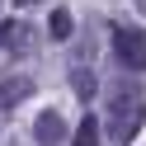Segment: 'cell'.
Returning a JSON list of instances; mask_svg holds the SVG:
<instances>
[{
    "label": "cell",
    "mask_w": 146,
    "mask_h": 146,
    "mask_svg": "<svg viewBox=\"0 0 146 146\" xmlns=\"http://www.w3.org/2000/svg\"><path fill=\"white\" fill-rule=\"evenodd\" d=\"M141 123H146V90H141V80L137 76H123V80H113L108 85V141L113 146H127L137 132H141Z\"/></svg>",
    "instance_id": "obj_1"
},
{
    "label": "cell",
    "mask_w": 146,
    "mask_h": 146,
    "mask_svg": "<svg viewBox=\"0 0 146 146\" xmlns=\"http://www.w3.org/2000/svg\"><path fill=\"white\" fill-rule=\"evenodd\" d=\"M113 66L127 71V76H141L146 71V33L141 29L113 24Z\"/></svg>",
    "instance_id": "obj_2"
},
{
    "label": "cell",
    "mask_w": 146,
    "mask_h": 146,
    "mask_svg": "<svg viewBox=\"0 0 146 146\" xmlns=\"http://www.w3.org/2000/svg\"><path fill=\"white\" fill-rule=\"evenodd\" d=\"M33 137H38V146H61V141H66V118L47 108V113L33 123Z\"/></svg>",
    "instance_id": "obj_3"
},
{
    "label": "cell",
    "mask_w": 146,
    "mask_h": 146,
    "mask_svg": "<svg viewBox=\"0 0 146 146\" xmlns=\"http://www.w3.org/2000/svg\"><path fill=\"white\" fill-rule=\"evenodd\" d=\"M29 94H33V80H29V76H5V80H0V108L24 104Z\"/></svg>",
    "instance_id": "obj_4"
},
{
    "label": "cell",
    "mask_w": 146,
    "mask_h": 146,
    "mask_svg": "<svg viewBox=\"0 0 146 146\" xmlns=\"http://www.w3.org/2000/svg\"><path fill=\"white\" fill-rule=\"evenodd\" d=\"M71 33H76V19H71V10H52V14H47V38H52V42H66Z\"/></svg>",
    "instance_id": "obj_5"
},
{
    "label": "cell",
    "mask_w": 146,
    "mask_h": 146,
    "mask_svg": "<svg viewBox=\"0 0 146 146\" xmlns=\"http://www.w3.org/2000/svg\"><path fill=\"white\" fill-rule=\"evenodd\" d=\"M71 90H76L80 99H94V94H99V80H94V71H90V66H71Z\"/></svg>",
    "instance_id": "obj_6"
},
{
    "label": "cell",
    "mask_w": 146,
    "mask_h": 146,
    "mask_svg": "<svg viewBox=\"0 0 146 146\" xmlns=\"http://www.w3.org/2000/svg\"><path fill=\"white\" fill-rule=\"evenodd\" d=\"M71 146H99V118H80L76 137H71Z\"/></svg>",
    "instance_id": "obj_7"
},
{
    "label": "cell",
    "mask_w": 146,
    "mask_h": 146,
    "mask_svg": "<svg viewBox=\"0 0 146 146\" xmlns=\"http://www.w3.org/2000/svg\"><path fill=\"white\" fill-rule=\"evenodd\" d=\"M14 5H19V10H29V5H38V0H14Z\"/></svg>",
    "instance_id": "obj_8"
}]
</instances>
